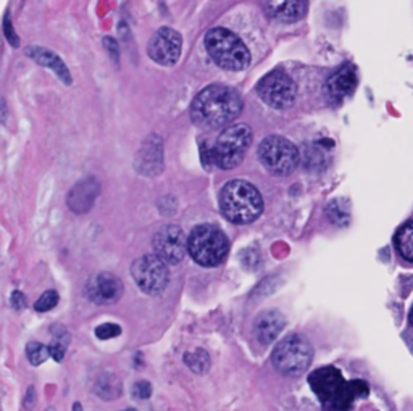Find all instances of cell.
Wrapping results in <instances>:
<instances>
[{"instance_id": "11", "label": "cell", "mask_w": 413, "mask_h": 411, "mask_svg": "<svg viewBox=\"0 0 413 411\" xmlns=\"http://www.w3.org/2000/svg\"><path fill=\"white\" fill-rule=\"evenodd\" d=\"M154 252L168 265H178L189 252L183 229L176 225L162 226L154 235Z\"/></svg>"}, {"instance_id": "20", "label": "cell", "mask_w": 413, "mask_h": 411, "mask_svg": "<svg viewBox=\"0 0 413 411\" xmlns=\"http://www.w3.org/2000/svg\"><path fill=\"white\" fill-rule=\"evenodd\" d=\"M95 394L103 400H113L121 395V380L115 374L105 373L97 379Z\"/></svg>"}, {"instance_id": "9", "label": "cell", "mask_w": 413, "mask_h": 411, "mask_svg": "<svg viewBox=\"0 0 413 411\" xmlns=\"http://www.w3.org/2000/svg\"><path fill=\"white\" fill-rule=\"evenodd\" d=\"M257 92L268 107L275 110H286L294 105L297 86L288 73L275 70L262 78L257 84Z\"/></svg>"}, {"instance_id": "36", "label": "cell", "mask_w": 413, "mask_h": 411, "mask_svg": "<svg viewBox=\"0 0 413 411\" xmlns=\"http://www.w3.org/2000/svg\"><path fill=\"white\" fill-rule=\"evenodd\" d=\"M46 411H56V408H52V407H51V408H47Z\"/></svg>"}, {"instance_id": "2", "label": "cell", "mask_w": 413, "mask_h": 411, "mask_svg": "<svg viewBox=\"0 0 413 411\" xmlns=\"http://www.w3.org/2000/svg\"><path fill=\"white\" fill-rule=\"evenodd\" d=\"M252 144V131L247 124H231L220 132L215 144L206 149L202 145V160L205 166L214 165L220 169H233L244 160Z\"/></svg>"}, {"instance_id": "8", "label": "cell", "mask_w": 413, "mask_h": 411, "mask_svg": "<svg viewBox=\"0 0 413 411\" xmlns=\"http://www.w3.org/2000/svg\"><path fill=\"white\" fill-rule=\"evenodd\" d=\"M258 160L273 176H289L300 161V154L289 139L268 136L258 145Z\"/></svg>"}, {"instance_id": "35", "label": "cell", "mask_w": 413, "mask_h": 411, "mask_svg": "<svg viewBox=\"0 0 413 411\" xmlns=\"http://www.w3.org/2000/svg\"><path fill=\"white\" fill-rule=\"evenodd\" d=\"M123 411H137V410H135V408H126V410H123Z\"/></svg>"}, {"instance_id": "30", "label": "cell", "mask_w": 413, "mask_h": 411, "mask_svg": "<svg viewBox=\"0 0 413 411\" xmlns=\"http://www.w3.org/2000/svg\"><path fill=\"white\" fill-rule=\"evenodd\" d=\"M103 47L107 48L108 55L113 60L115 63H120V48H118V42L113 38H103Z\"/></svg>"}, {"instance_id": "10", "label": "cell", "mask_w": 413, "mask_h": 411, "mask_svg": "<svg viewBox=\"0 0 413 411\" xmlns=\"http://www.w3.org/2000/svg\"><path fill=\"white\" fill-rule=\"evenodd\" d=\"M168 263L159 255H144L137 258L131 266V274L137 287L149 295H159L167 289L169 282Z\"/></svg>"}, {"instance_id": "21", "label": "cell", "mask_w": 413, "mask_h": 411, "mask_svg": "<svg viewBox=\"0 0 413 411\" xmlns=\"http://www.w3.org/2000/svg\"><path fill=\"white\" fill-rule=\"evenodd\" d=\"M396 247L400 257L413 263V221L399 229L396 235Z\"/></svg>"}, {"instance_id": "24", "label": "cell", "mask_w": 413, "mask_h": 411, "mask_svg": "<svg viewBox=\"0 0 413 411\" xmlns=\"http://www.w3.org/2000/svg\"><path fill=\"white\" fill-rule=\"evenodd\" d=\"M26 356L31 365L39 366L48 358V356H51V350H48V347L42 346V343L39 342H29L26 347Z\"/></svg>"}, {"instance_id": "32", "label": "cell", "mask_w": 413, "mask_h": 411, "mask_svg": "<svg viewBox=\"0 0 413 411\" xmlns=\"http://www.w3.org/2000/svg\"><path fill=\"white\" fill-rule=\"evenodd\" d=\"M11 306L16 308V310H21V308L26 306V299H24V295L20 290H15V292L11 294Z\"/></svg>"}, {"instance_id": "7", "label": "cell", "mask_w": 413, "mask_h": 411, "mask_svg": "<svg viewBox=\"0 0 413 411\" xmlns=\"http://www.w3.org/2000/svg\"><path fill=\"white\" fill-rule=\"evenodd\" d=\"M313 358V348L305 337L291 334L278 343L271 353L273 366L284 376H300L308 370Z\"/></svg>"}, {"instance_id": "33", "label": "cell", "mask_w": 413, "mask_h": 411, "mask_svg": "<svg viewBox=\"0 0 413 411\" xmlns=\"http://www.w3.org/2000/svg\"><path fill=\"white\" fill-rule=\"evenodd\" d=\"M73 407H75V408H73V411H83L80 403H75V405H73Z\"/></svg>"}, {"instance_id": "28", "label": "cell", "mask_w": 413, "mask_h": 411, "mask_svg": "<svg viewBox=\"0 0 413 411\" xmlns=\"http://www.w3.org/2000/svg\"><path fill=\"white\" fill-rule=\"evenodd\" d=\"M132 394H135L136 398L139 400H145V398H149L152 395V385L147 380H139V383L135 384L132 387Z\"/></svg>"}, {"instance_id": "15", "label": "cell", "mask_w": 413, "mask_h": 411, "mask_svg": "<svg viewBox=\"0 0 413 411\" xmlns=\"http://www.w3.org/2000/svg\"><path fill=\"white\" fill-rule=\"evenodd\" d=\"M266 16L281 23H296L307 14V0H260Z\"/></svg>"}, {"instance_id": "14", "label": "cell", "mask_w": 413, "mask_h": 411, "mask_svg": "<svg viewBox=\"0 0 413 411\" xmlns=\"http://www.w3.org/2000/svg\"><path fill=\"white\" fill-rule=\"evenodd\" d=\"M136 169L144 176H157L163 169V142L160 136L145 139L136 155Z\"/></svg>"}, {"instance_id": "4", "label": "cell", "mask_w": 413, "mask_h": 411, "mask_svg": "<svg viewBox=\"0 0 413 411\" xmlns=\"http://www.w3.org/2000/svg\"><path fill=\"white\" fill-rule=\"evenodd\" d=\"M205 50L223 70L242 71L251 65V52L239 36L226 28H214L204 38Z\"/></svg>"}, {"instance_id": "23", "label": "cell", "mask_w": 413, "mask_h": 411, "mask_svg": "<svg viewBox=\"0 0 413 411\" xmlns=\"http://www.w3.org/2000/svg\"><path fill=\"white\" fill-rule=\"evenodd\" d=\"M184 363L197 374H205L210 370V356L202 348H197V350H194V352L184 353Z\"/></svg>"}, {"instance_id": "27", "label": "cell", "mask_w": 413, "mask_h": 411, "mask_svg": "<svg viewBox=\"0 0 413 411\" xmlns=\"http://www.w3.org/2000/svg\"><path fill=\"white\" fill-rule=\"evenodd\" d=\"M120 334H121V328L118 324H113V323L100 324L99 328L95 329V336L97 338H100V341H108V338H113Z\"/></svg>"}, {"instance_id": "16", "label": "cell", "mask_w": 413, "mask_h": 411, "mask_svg": "<svg viewBox=\"0 0 413 411\" xmlns=\"http://www.w3.org/2000/svg\"><path fill=\"white\" fill-rule=\"evenodd\" d=\"M100 193V184L95 178H86L78 183L68 193L66 203L71 211L78 215H84L94 207L95 198Z\"/></svg>"}, {"instance_id": "31", "label": "cell", "mask_w": 413, "mask_h": 411, "mask_svg": "<svg viewBox=\"0 0 413 411\" xmlns=\"http://www.w3.org/2000/svg\"><path fill=\"white\" fill-rule=\"evenodd\" d=\"M34 407H36V389L34 387H29L26 395H24L23 408L26 411H31Z\"/></svg>"}, {"instance_id": "26", "label": "cell", "mask_w": 413, "mask_h": 411, "mask_svg": "<svg viewBox=\"0 0 413 411\" xmlns=\"http://www.w3.org/2000/svg\"><path fill=\"white\" fill-rule=\"evenodd\" d=\"M58 304V294L57 290H47V292L42 294V297L36 301V311L39 313H46V311H51L52 308H56Z\"/></svg>"}, {"instance_id": "18", "label": "cell", "mask_w": 413, "mask_h": 411, "mask_svg": "<svg viewBox=\"0 0 413 411\" xmlns=\"http://www.w3.org/2000/svg\"><path fill=\"white\" fill-rule=\"evenodd\" d=\"M357 87V71L352 65H344L328 80L326 89L333 100H343L354 92Z\"/></svg>"}, {"instance_id": "29", "label": "cell", "mask_w": 413, "mask_h": 411, "mask_svg": "<svg viewBox=\"0 0 413 411\" xmlns=\"http://www.w3.org/2000/svg\"><path fill=\"white\" fill-rule=\"evenodd\" d=\"M4 34H5V38H7V41L10 42V46H14V47L20 46V41H18V36L14 31V26H11L9 14L5 15V18H4Z\"/></svg>"}, {"instance_id": "34", "label": "cell", "mask_w": 413, "mask_h": 411, "mask_svg": "<svg viewBox=\"0 0 413 411\" xmlns=\"http://www.w3.org/2000/svg\"><path fill=\"white\" fill-rule=\"evenodd\" d=\"M410 323H412V326H413V306H412V310H410Z\"/></svg>"}, {"instance_id": "3", "label": "cell", "mask_w": 413, "mask_h": 411, "mask_svg": "<svg viewBox=\"0 0 413 411\" xmlns=\"http://www.w3.org/2000/svg\"><path fill=\"white\" fill-rule=\"evenodd\" d=\"M220 208L229 221L247 225L263 211V201L257 187L244 179L229 181L220 192Z\"/></svg>"}, {"instance_id": "5", "label": "cell", "mask_w": 413, "mask_h": 411, "mask_svg": "<svg viewBox=\"0 0 413 411\" xmlns=\"http://www.w3.org/2000/svg\"><path fill=\"white\" fill-rule=\"evenodd\" d=\"M187 247L194 262L205 268H214L226 258L229 242L221 229L211 225H200L191 231Z\"/></svg>"}, {"instance_id": "12", "label": "cell", "mask_w": 413, "mask_h": 411, "mask_svg": "<svg viewBox=\"0 0 413 411\" xmlns=\"http://www.w3.org/2000/svg\"><path fill=\"white\" fill-rule=\"evenodd\" d=\"M183 52V38L172 28H160L149 41L147 53L155 63L162 66H173Z\"/></svg>"}, {"instance_id": "19", "label": "cell", "mask_w": 413, "mask_h": 411, "mask_svg": "<svg viewBox=\"0 0 413 411\" xmlns=\"http://www.w3.org/2000/svg\"><path fill=\"white\" fill-rule=\"evenodd\" d=\"M26 55L29 58H33L38 65L46 66V68L52 70L58 76V80L62 81L63 84H71L70 70L66 68L65 62L57 55V53H53L52 50H48V48H46V47H28Z\"/></svg>"}, {"instance_id": "13", "label": "cell", "mask_w": 413, "mask_h": 411, "mask_svg": "<svg viewBox=\"0 0 413 411\" xmlns=\"http://www.w3.org/2000/svg\"><path fill=\"white\" fill-rule=\"evenodd\" d=\"M86 295L97 305H112L123 295V282L112 273H99L88 282Z\"/></svg>"}, {"instance_id": "22", "label": "cell", "mask_w": 413, "mask_h": 411, "mask_svg": "<svg viewBox=\"0 0 413 411\" xmlns=\"http://www.w3.org/2000/svg\"><path fill=\"white\" fill-rule=\"evenodd\" d=\"M328 216H330V220L334 225L345 226L350 220L349 203L343 201V198H334V201L328 205Z\"/></svg>"}, {"instance_id": "17", "label": "cell", "mask_w": 413, "mask_h": 411, "mask_svg": "<svg viewBox=\"0 0 413 411\" xmlns=\"http://www.w3.org/2000/svg\"><path fill=\"white\" fill-rule=\"evenodd\" d=\"M283 329H284V318L278 310H265L257 314V318H255L253 321L255 337H257L263 346H268V343L275 342Z\"/></svg>"}, {"instance_id": "6", "label": "cell", "mask_w": 413, "mask_h": 411, "mask_svg": "<svg viewBox=\"0 0 413 411\" xmlns=\"http://www.w3.org/2000/svg\"><path fill=\"white\" fill-rule=\"evenodd\" d=\"M310 385L321 402L325 411H349V405L354 400L349 383L336 368L326 366L310 374Z\"/></svg>"}, {"instance_id": "25", "label": "cell", "mask_w": 413, "mask_h": 411, "mask_svg": "<svg viewBox=\"0 0 413 411\" xmlns=\"http://www.w3.org/2000/svg\"><path fill=\"white\" fill-rule=\"evenodd\" d=\"M68 342H70L68 332H66V331L60 332V334L56 338V342H53L52 346L48 347V350H51L52 358H56L57 361H62L63 356H65L66 348H68Z\"/></svg>"}, {"instance_id": "1", "label": "cell", "mask_w": 413, "mask_h": 411, "mask_svg": "<svg viewBox=\"0 0 413 411\" xmlns=\"http://www.w3.org/2000/svg\"><path fill=\"white\" fill-rule=\"evenodd\" d=\"M242 112V99L233 87L210 84L194 97L191 118L199 128L216 129L233 123Z\"/></svg>"}]
</instances>
